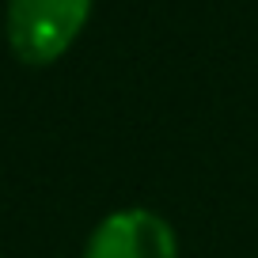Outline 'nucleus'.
Wrapping results in <instances>:
<instances>
[{
	"label": "nucleus",
	"instance_id": "f257e3e1",
	"mask_svg": "<svg viewBox=\"0 0 258 258\" xmlns=\"http://www.w3.org/2000/svg\"><path fill=\"white\" fill-rule=\"evenodd\" d=\"M91 0H8L4 34L12 53L31 69L61 61L88 27Z\"/></svg>",
	"mask_w": 258,
	"mask_h": 258
},
{
	"label": "nucleus",
	"instance_id": "f03ea898",
	"mask_svg": "<svg viewBox=\"0 0 258 258\" xmlns=\"http://www.w3.org/2000/svg\"><path fill=\"white\" fill-rule=\"evenodd\" d=\"M84 258H178V235L152 209H114L91 228Z\"/></svg>",
	"mask_w": 258,
	"mask_h": 258
}]
</instances>
